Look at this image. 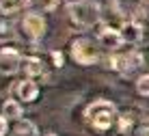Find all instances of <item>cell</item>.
I'll use <instances>...</instances> for the list:
<instances>
[{
	"mask_svg": "<svg viewBox=\"0 0 149 136\" xmlns=\"http://www.w3.org/2000/svg\"><path fill=\"white\" fill-rule=\"evenodd\" d=\"M117 119H119V110L110 99H93L84 108V121L97 134H106L108 130H112L117 125Z\"/></svg>",
	"mask_w": 149,
	"mask_h": 136,
	"instance_id": "cell-1",
	"label": "cell"
},
{
	"mask_svg": "<svg viewBox=\"0 0 149 136\" xmlns=\"http://www.w3.org/2000/svg\"><path fill=\"white\" fill-rule=\"evenodd\" d=\"M67 17L76 30H91L102 22V4L97 0H71L67 4Z\"/></svg>",
	"mask_w": 149,
	"mask_h": 136,
	"instance_id": "cell-2",
	"label": "cell"
},
{
	"mask_svg": "<svg viewBox=\"0 0 149 136\" xmlns=\"http://www.w3.org/2000/svg\"><path fill=\"white\" fill-rule=\"evenodd\" d=\"M69 56L76 65L91 67L102 61V45L97 43L95 37L89 35H76L69 39Z\"/></svg>",
	"mask_w": 149,
	"mask_h": 136,
	"instance_id": "cell-3",
	"label": "cell"
},
{
	"mask_svg": "<svg viewBox=\"0 0 149 136\" xmlns=\"http://www.w3.org/2000/svg\"><path fill=\"white\" fill-rule=\"evenodd\" d=\"M108 65L117 74H132L134 69L145 65V56L138 50H117L108 56Z\"/></svg>",
	"mask_w": 149,
	"mask_h": 136,
	"instance_id": "cell-4",
	"label": "cell"
},
{
	"mask_svg": "<svg viewBox=\"0 0 149 136\" xmlns=\"http://www.w3.org/2000/svg\"><path fill=\"white\" fill-rule=\"evenodd\" d=\"M22 33L28 41H41L48 33V20H45V13L39 11H26L22 17Z\"/></svg>",
	"mask_w": 149,
	"mask_h": 136,
	"instance_id": "cell-5",
	"label": "cell"
},
{
	"mask_svg": "<svg viewBox=\"0 0 149 136\" xmlns=\"http://www.w3.org/2000/svg\"><path fill=\"white\" fill-rule=\"evenodd\" d=\"M95 39L97 43L102 45V50H108L110 54L117 50H121L123 45H125V41H123V35H121V28L115 24H100L97 26V33H95Z\"/></svg>",
	"mask_w": 149,
	"mask_h": 136,
	"instance_id": "cell-6",
	"label": "cell"
},
{
	"mask_svg": "<svg viewBox=\"0 0 149 136\" xmlns=\"http://www.w3.org/2000/svg\"><path fill=\"white\" fill-rule=\"evenodd\" d=\"M22 74H24V78H30V80H35V82L48 80V76H50V65H48L43 59H41V56L24 54V61H22Z\"/></svg>",
	"mask_w": 149,
	"mask_h": 136,
	"instance_id": "cell-7",
	"label": "cell"
},
{
	"mask_svg": "<svg viewBox=\"0 0 149 136\" xmlns=\"http://www.w3.org/2000/svg\"><path fill=\"white\" fill-rule=\"evenodd\" d=\"M22 61L24 54L17 48H2L0 50V76H15L22 71Z\"/></svg>",
	"mask_w": 149,
	"mask_h": 136,
	"instance_id": "cell-8",
	"label": "cell"
},
{
	"mask_svg": "<svg viewBox=\"0 0 149 136\" xmlns=\"http://www.w3.org/2000/svg\"><path fill=\"white\" fill-rule=\"evenodd\" d=\"M11 97L17 102H35L39 97V82L30 80V78H19L11 84Z\"/></svg>",
	"mask_w": 149,
	"mask_h": 136,
	"instance_id": "cell-9",
	"label": "cell"
},
{
	"mask_svg": "<svg viewBox=\"0 0 149 136\" xmlns=\"http://www.w3.org/2000/svg\"><path fill=\"white\" fill-rule=\"evenodd\" d=\"M145 2H147V0H112L115 11L119 13L123 20L143 15V7H145Z\"/></svg>",
	"mask_w": 149,
	"mask_h": 136,
	"instance_id": "cell-10",
	"label": "cell"
},
{
	"mask_svg": "<svg viewBox=\"0 0 149 136\" xmlns=\"http://www.w3.org/2000/svg\"><path fill=\"white\" fill-rule=\"evenodd\" d=\"M0 114H2V117L7 119V121H17V119H22V114H24V110H22V104H19L15 97H7V99L2 102Z\"/></svg>",
	"mask_w": 149,
	"mask_h": 136,
	"instance_id": "cell-11",
	"label": "cell"
},
{
	"mask_svg": "<svg viewBox=\"0 0 149 136\" xmlns=\"http://www.w3.org/2000/svg\"><path fill=\"white\" fill-rule=\"evenodd\" d=\"M11 136H39V128L30 119H17L13 121Z\"/></svg>",
	"mask_w": 149,
	"mask_h": 136,
	"instance_id": "cell-12",
	"label": "cell"
},
{
	"mask_svg": "<svg viewBox=\"0 0 149 136\" xmlns=\"http://www.w3.org/2000/svg\"><path fill=\"white\" fill-rule=\"evenodd\" d=\"M28 7V0H0V15L11 17V15L22 13V9Z\"/></svg>",
	"mask_w": 149,
	"mask_h": 136,
	"instance_id": "cell-13",
	"label": "cell"
},
{
	"mask_svg": "<svg viewBox=\"0 0 149 136\" xmlns=\"http://www.w3.org/2000/svg\"><path fill=\"white\" fill-rule=\"evenodd\" d=\"M61 0H28V7L39 13H52L58 9Z\"/></svg>",
	"mask_w": 149,
	"mask_h": 136,
	"instance_id": "cell-14",
	"label": "cell"
},
{
	"mask_svg": "<svg viewBox=\"0 0 149 136\" xmlns=\"http://www.w3.org/2000/svg\"><path fill=\"white\" fill-rule=\"evenodd\" d=\"M15 37V26L11 22V17L0 15V43H7Z\"/></svg>",
	"mask_w": 149,
	"mask_h": 136,
	"instance_id": "cell-15",
	"label": "cell"
},
{
	"mask_svg": "<svg viewBox=\"0 0 149 136\" xmlns=\"http://www.w3.org/2000/svg\"><path fill=\"white\" fill-rule=\"evenodd\" d=\"M134 114H130V112H119V119H117V132H119V136L123 134H130L132 132V125H134Z\"/></svg>",
	"mask_w": 149,
	"mask_h": 136,
	"instance_id": "cell-16",
	"label": "cell"
},
{
	"mask_svg": "<svg viewBox=\"0 0 149 136\" xmlns=\"http://www.w3.org/2000/svg\"><path fill=\"white\" fill-rule=\"evenodd\" d=\"M136 93L141 97L149 99V71H147V74H141L136 78Z\"/></svg>",
	"mask_w": 149,
	"mask_h": 136,
	"instance_id": "cell-17",
	"label": "cell"
},
{
	"mask_svg": "<svg viewBox=\"0 0 149 136\" xmlns=\"http://www.w3.org/2000/svg\"><path fill=\"white\" fill-rule=\"evenodd\" d=\"M48 59L52 61V67H54V69H61V67L65 65L63 52H58V50H56V52H50V54H48Z\"/></svg>",
	"mask_w": 149,
	"mask_h": 136,
	"instance_id": "cell-18",
	"label": "cell"
},
{
	"mask_svg": "<svg viewBox=\"0 0 149 136\" xmlns=\"http://www.w3.org/2000/svg\"><path fill=\"white\" fill-rule=\"evenodd\" d=\"M134 136H149V123L138 125V128L134 130Z\"/></svg>",
	"mask_w": 149,
	"mask_h": 136,
	"instance_id": "cell-19",
	"label": "cell"
},
{
	"mask_svg": "<svg viewBox=\"0 0 149 136\" xmlns=\"http://www.w3.org/2000/svg\"><path fill=\"white\" fill-rule=\"evenodd\" d=\"M7 132H9V121L0 114V136H7Z\"/></svg>",
	"mask_w": 149,
	"mask_h": 136,
	"instance_id": "cell-20",
	"label": "cell"
},
{
	"mask_svg": "<svg viewBox=\"0 0 149 136\" xmlns=\"http://www.w3.org/2000/svg\"><path fill=\"white\" fill-rule=\"evenodd\" d=\"M43 136H58V134H54V132H48V134H43Z\"/></svg>",
	"mask_w": 149,
	"mask_h": 136,
	"instance_id": "cell-21",
	"label": "cell"
},
{
	"mask_svg": "<svg viewBox=\"0 0 149 136\" xmlns=\"http://www.w3.org/2000/svg\"><path fill=\"white\" fill-rule=\"evenodd\" d=\"M147 2H149V0H147Z\"/></svg>",
	"mask_w": 149,
	"mask_h": 136,
	"instance_id": "cell-22",
	"label": "cell"
}]
</instances>
